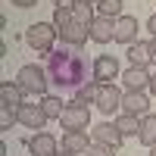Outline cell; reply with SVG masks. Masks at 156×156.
I'll list each match as a JSON object with an SVG mask.
<instances>
[{
    "label": "cell",
    "mask_w": 156,
    "mask_h": 156,
    "mask_svg": "<svg viewBox=\"0 0 156 156\" xmlns=\"http://www.w3.org/2000/svg\"><path fill=\"white\" fill-rule=\"evenodd\" d=\"M16 115H19V125L31 128V131H44V125H47V112L37 103H22L16 109Z\"/></svg>",
    "instance_id": "obj_8"
},
{
    "label": "cell",
    "mask_w": 156,
    "mask_h": 156,
    "mask_svg": "<svg viewBox=\"0 0 156 156\" xmlns=\"http://www.w3.org/2000/svg\"><path fill=\"white\" fill-rule=\"evenodd\" d=\"M59 125L66 128V131H84L90 125V106L81 103V100H69L62 115H59Z\"/></svg>",
    "instance_id": "obj_4"
},
{
    "label": "cell",
    "mask_w": 156,
    "mask_h": 156,
    "mask_svg": "<svg viewBox=\"0 0 156 156\" xmlns=\"http://www.w3.org/2000/svg\"><path fill=\"white\" fill-rule=\"evenodd\" d=\"M75 22V9H72V3H56V9H53V25L62 31L66 25H72Z\"/></svg>",
    "instance_id": "obj_22"
},
{
    "label": "cell",
    "mask_w": 156,
    "mask_h": 156,
    "mask_svg": "<svg viewBox=\"0 0 156 156\" xmlns=\"http://www.w3.org/2000/svg\"><path fill=\"white\" fill-rule=\"evenodd\" d=\"M90 140H94V144H103V147L119 150L122 140H125V134L115 128V122H100V125H94V131H90Z\"/></svg>",
    "instance_id": "obj_6"
},
{
    "label": "cell",
    "mask_w": 156,
    "mask_h": 156,
    "mask_svg": "<svg viewBox=\"0 0 156 156\" xmlns=\"http://www.w3.org/2000/svg\"><path fill=\"white\" fill-rule=\"evenodd\" d=\"M72 9H75V22L87 25V28H90V22L97 19V16H94L97 3H90V0H72Z\"/></svg>",
    "instance_id": "obj_18"
},
{
    "label": "cell",
    "mask_w": 156,
    "mask_h": 156,
    "mask_svg": "<svg viewBox=\"0 0 156 156\" xmlns=\"http://www.w3.org/2000/svg\"><path fill=\"white\" fill-rule=\"evenodd\" d=\"M41 109L47 112V119H56V122H59V115H62V109H66V103H62L59 97H53V94H47V97H41Z\"/></svg>",
    "instance_id": "obj_23"
},
{
    "label": "cell",
    "mask_w": 156,
    "mask_h": 156,
    "mask_svg": "<svg viewBox=\"0 0 156 156\" xmlns=\"http://www.w3.org/2000/svg\"><path fill=\"white\" fill-rule=\"evenodd\" d=\"M16 84L25 90V94L47 97V84H50L47 69H41V66H34V62H28V66H22V69L16 72Z\"/></svg>",
    "instance_id": "obj_3"
},
{
    "label": "cell",
    "mask_w": 156,
    "mask_h": 156,
    "mask_svg": "<svg viewBox=\"0 0 156 156\" xmlns=\"http://www.w3.org/2000/svg\"><path fill=\"white\" fill-rule=\"evenodd\" d=\"M90 144H94V140H87L84 131H62V150L72 153V156H84Z\"/></svg>",
    "instance_id": "obj_13"
},
{
    "label": "cell",
    "mask_w": 156,
    "mask_h": 156,
    "mask_svg": "<svg viewBox=\"0 0 156 156\" xmlns=\"http://www.w3.org/2000/svg\"><path fill=\"white\" fill-rule=\"evenodd\" d=\"M22 97H25V90H22L19 84H12V81H0V103H3V106L19 109L22 103H25Z\"/></svg>",
    "instance_id": "obj_17"
},
{
    "label": "cell",
    "mask_w": 156,
    "mask_h": 156,
    "mask_svg": "<svg viewBox=\"0 0 156 156\" xmlns=\"http://www.w3.org/2000/svg\"><path fill=\"white\" fill-rule=\"evenodd\" d=\"M147 90H150V94H153V97H156V75H153V78H150V87H147Z\"/></svg>",
    "instance_id": "obj_29"
},
{
    "label": "cell",
    "mask_w": 156,
    "mask_h": 156,
    "mask_svg": "<svg viewBox=\"0 0 156 156\" xmlns=\"http://www.w3.org/2000/svg\"><path fill=\"white\" fill-rule=\"evenodd\" d=\"M12 6H19V9H31V6H37V0H12Z\"/></svg>",
    "instance_id": "obj_27"
},
{
    "label": "cell",
    "mask_w": 156,
    "mask_h": 156,
    "mask_svg": "<svg viewBox=\"0 0 156 156\" xmlns=\"http://www.w3.org/2000/svg\"><path fill=\"white\" fill-rule=\"evenodd\" d=\"M16 122H19L16 109H12V106H0V131H9Z\"/></svg>",
    "instance_id": "obj_25"
},
{
    "label": "cell",
    "mask_w": 156,
    "mask_h": 156,
    "mask_svg": "<svg viewBox=\"0 0 156 156\" xmlns=\"http://www.w3.org/2000/svg\"><path fill=\"white\" fill-rule=\"evenodd\" d=\"M128 62H131V66L147 69L150 62H156V56H153V47H150V44H140V41H134L131 47H128Z\"/></svg>",
    "instance_id": "obj_16"
},
{
    "label": "cell",
    "mask_w": 156,
    "mask_h": 156,
    "mask_svg": "<svg viewBox=\"0 0 156 156\" xmlns=\"http://www.w3.org/2000/svg\"><path fill=\"white\" fill-rule=\"evenodd\" d=\"M90 41H97V44H109V41H115V19L97 16L94 22H90Z\"/></svg>",
    "instance_id": "obj_12"
},
{
    "label": "cell",
    "mask_w": 156,
    "mask_h": 156,
    "mask_svg": "<svg viewBox=\"0 0 156 156\" xmlns=\"http://www.w3.org/2000/svg\"><path fill=\"white\" fill-rule=\"evenodd\" d=\"M90 78L94 81H100V84H112L115 78H119V59L115 56H97L94 59V69H90Z\"/></svg>",
    "instance_id": "obj_7"
},
{
    "label": "cell",
    "mask_w": 156,
    "mask_h": 156,
    "mask_svg": "<svg viewBox=\"0 0 156 156\" xmlns=\"http://www.w3.org/2000/svg\"><path fill=\"white\" fill-rule=\"evenodd\" d=\"M56 37H59V28H56L53 22H34V25H28V31H25L28 47L34 50V53H41V56H50V53H53Z\"/></svg>",
    "instance_id": "obj_2"
},
{
    "label": "cell",
    "mask_w": 156,
    "mask_h": 156,
    "mask_svg": "<svg viewBox=\"0 0 156 156\" xmlns=\"http://www.w3.org/2000/svg\"><path fill=\"white\" fill-rule=\"evenodd\" d=\"M115 128H119V131L125 134V137H137L140 134V119H137V115H128V112H122L119 115V119H115Z\"/></svg>",
    "instance_id": "obj_20"
},
{
    "label": "cell",
    "mask_w": 156,
    "mask_h": 156,
    "mask_svg": "<svg viewBox=\"0 0 156 156\" xmlns=\"http://www.w3.org/2000/svg\"><path fill=\"white\" fill-rule=\"evenodd\" d=\"M150 156H156V147H150Z\"/></svg>",
    "instance_id": "obj_32"
},
{
    "label": "cell",
    "mask_w": 156,
    "mask_h": 156,
    "mask_svg": "<svg viewBox=\"0 0 156 156\" xmlns=\"http://www.w3.org/2000/svg\"><path fill=\"white\" fill-rule=\"evenodd\" d=\"M122 0H100L97 3V16H106V19H119V16H125L122 12Z\"/></svg>",
    "instance_id": "obj_24"
},
{
    "label": "cell",
    "mask_w": 156,
    "mask_h": 156,
    "mask_svg": "<svg viewBox=\"0 0 156 156\" xmlns=\"http://www.w3.org/2000/svg\"><path fill=\"white\" fill-rule=\"evenodd\" d=\"M115 41L131 47L137 41V19L134 16H119L115 19Z\"/></svg>",
    "instance_id": "obj_14"
},
{
    "label": "cell",
    "mask_w": 156,
    "mask_h": 156,
    "mask_svg": "<svg viewBox=\"0 0 156 156\" xmlns=\"http://www.w3.org/2000/svg\"><path fill=\"white\" fill-rule=\"evenodd\" d=\"M150 72L147 69H140V66H128L125 72H122V84H125V90H147L150 87Z\"/></svg>",
    "instance_id": "obj_11"
},
{
    "label": "cell",
    "mask_w": 156,
    "mask_h": 156,
    "mask_svg": "<svg viewBox=\"0 0 156 156\" xmlns=\"http://www.w3.org/2000/svg\"><path fill=\"white\" fill-rule=\"evenodd\" d=\"M84 156H115V150L112 147H103V144H90Z\"/></svg>",
    "instance_id": "obj_26"
},
{
    "label": "cell",
    "mask_w": 156,
    "mask_h": 156,
    "mask_svg": "<svg viewBox=\"0 0 156 156\" xmlns=\"http://www.w3.org/2000/svg\"><path fill=\"white\" fill-rule=\"evenodd\" d=\"M100 90H103V84H100V81H94V78H90L87 84H81V87L75 90V100H81V103H97Z\"/></svg>",
    "instance_id": "obj_21"
},
{
    "label": "cell",
    "mask_w": 156,
    "mask_h": 156,
    "mask_svg": "<svg viewBox=\"0 0 156 156\" xmlns=\"http://www.w3.org/2000/svg\"><path fill=\"white\" fill-rule=\"evenodd\" d=\"M59 37H62V44H66V47H78V50H81V44L90 37V28L81 25V22H72V25H66V28L59 31Z\"/></svg>",
    "instance_id": "obj_15"
},
{
    "label": "cell",
    "mask_w": 156,
    "mask_h": 156,
    "mask_svg": "<svg viewBox=\"0 0 156 156\" xmlns=\"http://www.w3.org/2000/svg\"><path fill=\"white\" fill-rule=\"evenodd\" d=\"M56 3H72V0H56Z\"/></svg>",
    "instance_id": "obj_33"
},
{
    "label": "cell",
    "mask_w": 156,
    "mask_h": 156,
    "mask_svg": "<svg viewBox=\"0 0 156 156\" xmlns=\"http://www.w3.org/2000/svg\"><path fill=\"white\" fill-rule=\"evenodd\" d=\"M122 112L137 115V119L150 115V97L144 94V90H125V97H122Z\"/></svg>",
    "instance_id": "obj_9"
},
{
    "label": "cell",
    "mask_w": 156,
    "mask_h": 156,
    "mask_svg": "<svg viewBox=\"0 0 156 156\" xmlns=\"http://www.w3.org/2000/svg\"><path fill=\"white\" fill-rule=\"evenodd\" d=\"M122 97H125V90H119L115 84H103V90H100V97H97L94 106H97L100 112L112 115L115 109H122Z\"/></svg>",
    "instance_id": "obj_10"
},
{
    "label": "cell",
    "mask_w": 156,
    "mask_h": 156,
    "mask_svg": "<svg viewBox=\"0 0 156 156\" xmlns=\"http://www.w3.org/2000/svg\"><path fill=\"white\" fill-rule=\"evenodd\" d=\"M25 144H28V153L31 156H56L59 153V140L50 131H34Z\"/></svg>",
    "instance_id": "obj_5"
},
{
    "label": "cell",
    "mask_w": 156,
    "mask_h": 156,
    "mask_svg": "<svg viewBox=\"0 0 156 156\" xmlns=\"http://www.w3.org/2000/svg\"><path fill=\"white\" fill-rule=\"evenodd\" d=\"M147 31H150V34H153V37H156V12H153V16H150V19H147Z\"/></svg>",
    "instance_id": "obj_28"
},
{
    "label": "cell",
    "mask_w": 156,
    "mask_h": 156,
    "mask_svg": "<svg viewBox=\"0 0 156 156\" xmlns=\"http://www.w3.org/2000/svg\"><path fill=\"white\" fill-rule=\"evenodd\" d=\"M56 156H72V153H66V150H62V153H56Z\"/></svg>",
    "instance_id": "obj_31"
},
{
    "label": "cell",
    "mask_w": 156,
    "mask_h": 156,
    "mask_svg": "<svg viewBox=\"0 0 156 156\" xmlns=\"http://www.w3.org/2000/svg\"><path fill=\"white\" fill-rule=\"evenodd\" d=\"M150 47H153V56H156V37H153V41H150Z\"/></svg>",
    "instance_id": "obj_30"
},
{
    "label": "cell",
    "mask_w": 156,
    "mask_h": 156,
    "mask_svg": "<svg viewBox=\"0 0 156 156\" xmlns=\"http://www.w3.org/2000/svg\"><path fill=\"white\" fill-rule=\"evenodd\" d=\"M90 3H100V0H90Z\"/></svg>",
    "instance_id": "obj_34"
},
{
    "label": "cell",
    "mask_w": 156,
    "mask_h": 156,
    "mask_svg": "<svg viewBox=\"0 0 156 156\" xmlns=\"http://www.w3.org/2000/svg\"><path fill=\"white\" fill-rule=\"evenodd\" d=\"M90 69H94V62H87V56L78 47H62L47 56V78L66 90H78L81 84H87Z\"/></svg>",
    "instance_id": "obj_1"
},
{
    "label": "cell",
    "mask_w": 156,
    "mask_h": 156,
    "mask_svg": "<svg viewBox=\"0 0 156 156\" xmlns=\"http://www.w3.org/2000/svg\"><path fill=\"white\" fill-rule=\"evenodd\" d=\"M137 140H140L144 147H156V115H153V112L140 119V134H137Z\"/></svg>",
    "instance_id": "obj_19"
}]
</instances>
